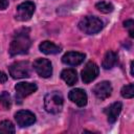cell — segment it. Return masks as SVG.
<instances>
[{"mask_svg":"<svg viewBox=\"0 0 134 134\" xmlns=\"http://www.w3.org/2000/svg\"><path fill=\"white\" fill-rule=\"evenodd\" d=\"M30 38L28 34V29H20L18 30L9 45V54L10 55H18V54H24L28 52V49L30 47Z\"/></svg>","mask_w":134,"mask_h":134,"instance_id":"obj_1","label":"cell"},{"mask_svg":"<svg viewBox=\"0 0 134 134\" xmlns=\"http://www.w3.org/2000/svg\"><path fill=\"white\" fill-rule=\"evenodd\" d=\"M64 104V97L60 91H52L44 97V108L48 113L58 114L62 111Z\"/></svg>","mask_w":134,"mask_h":134,"instance_id":"obj_2","label":"cell"},{"mask_svg":"<svg viewBox=\"0 0 134 134\" xmlns=\"http://www.w3.org/2000/svg\"><path fill=\"white\" fill-rule=\"evenodd\" d=\"M104 27L103 21L94 16H86L79 22V28L87 35H95Z\"/></svg>","mask_w":134,"mask_h":134,"instance_id":"obj_3","label":"cell"},{"mask_svg":"<svg viewBox=\"0 0 134 134\" xmlns=\"http://www.w3.org/2000/svg\"><path fill=\"white\" fill-rule=\"evenodd\" d=\"M9 74L13 79H25L31 74V66L28 61H18L8 67Z\"/></svg>","mask_w":134,"mask_h":134,"instance_id":"obj_4","label":"cell"},{"mask_svg":"<svg viewBox=\"0 0 134 134\" xmlns=\"http://www.w3.org/2000/svg\"><path fill=\"white\" fill-rule=\"evenodd\" d=\"M38 89V86L35 83H26V82H21L16 84L15 90H16V102L18 104H21L22 100L27 97L28 95L32 94L36 92Z\"/></svg>","mask_w":134,"mask_h":134,"instance_id":"obj_5","label":"cell"},{"mask_svg":"<svg viewBox=\"0 0 134 134\" xmlns=\"http://www.w3.org/2000/svg\"><path fill=\"white\" fill-rule=\"evenodd\" d=\"M36 9V5L31 1H25L22 2L21 4L18 5L17 7V14H16V19L19 21H28L31 16L34 15Z\"/></svg>","mask_w":134,"mask_h":134,"instance_id":"obj_6","label":"cell"},{"mask_svg":"<svg viewBox=\"0 0 134 134\" xmlns=\"http://www.w3.org/2000/svg\"><path fill=\"white\" fill-rule=\"evenodd\" d=\"M32 67L41 77L47 79V77H50L52 74V66L50 61L47 59H43V58L37 59L34 62Z\"/></svg>","mask_w":134,"mask_h":134,"instance_id":"obj_7","label":"cell"},{"mask_svg":"<svg viewBox=\"0 0 134 134\" xmlns=\"http://www.w3.org/2000/svg\"><path fill=\"white\" fill-rule=\"evenodd\" d=\"M99 72V68L98 66L94 63V62H88L85 67L83 68L81 75H82V80L85 84H89L92 81H94Z\"/></svg>","mask_w":134,"mask_h":134,"instance_id":"obj_8","label":"cell"},{"mask_svg":"<svg viewBox=\"0 0 134 134\" xmlns=\"http://www.w3.org/2000/svg\"><path fill=\"white\" fill-rule=\"evenodd\" d=\"M111 92H112V86H111V83L108 81H103L100 83H97L93 87L94 95L100 100L108 98L111 95Z\"/></svg>","mask_w":134,"mask_h":134,"instance_id":"obj_9","label":"cell"},{"mask_svg":"<svg viewBox=\"0 0 134 134\" xmlns=\"http://www.w3.org/2000/svg\"><path fill=\"white\" fill-rule=\"evenodd\" d=\"M15 119L20 127H28L35 124L36 115L28 110H20L15 114Z\"/></svg>","mask_w":134,"mask_h":134,"instance_id":"obj_10","label":"cell"},{"mask_svg":"<svg viewBox=\"0 0 134 134\" xmlns=\"http://www.w3.org/2000/svg\"><path fill=\"white\" fill-rule=\"evenodd\" d=\"M68 97L69 99L74 103L75 105H77L79 107H84L87 105V102H88V97H87V94L85 92V90L81 89V88H75V89H72L69 94H68Z\"/></svg>","mask_w":134,"mask_h":134,"instance_id":"obj_11","label":"cell"},{"mask_svg":"<svg viewBox=\"0 0 134 134\" xmlns=\"http://www.w3.org/2000/svg\"><path fill=\"white\" fill-rule=\"evenodd\" d=\"M85 58H86L85 53L77 52V51H69V52H66L62 57V62L70 66H76L83 63Z\"/></svg>","mask_w":134,"mask_h":134,"instance_id":"obj_12","label":"cell"},{"mask_svg":"<svg viewBox=\"0 0 134 134\" xmlns=\"http://www.w3.org/2000/svg\"><path fill=\"white\" fill-rule=\"evenodd\" d=\"M122 105L120 102H115L112 105H110L109 107H107L105 109V113L107 115V119L109 124H114L117 120V117L121 111Z\"/></svg>","mask_w":134,"mask_h":134,"instance_id":"obj_13","label":"cell"},{"mask_svg":"<svg viewBox=\"0 0 134 134\" xmlns=\"http://www.w3.org/2000/svg\"><path fill=\"white\" fill-rule=\"evenodd\" d=\"M39 49L41 52L45 54H55L61 51V47L59 45H55L54 43L50 41H44L39 45Z\"/></svg>","mask_w":134,"mask_h":134,"instance_id":"obj_14","label":"cell"},{"mask_svg":"<svg viewBox=\"0 0 134 134\" xmlns=\"http://www.w3.org/2000/svg\"><path fill=\"white\" fill-rule=\"evenodd\" d=\"M61 77L62 80L69 86H72L76 83L77 81V74H76V71L72 68H67V69H64L62 72H61Z\"/></svg>","mask_w":134,"mask_h":134,"instance_id":"obj_15","label":"cell"},{"mask_svg":"<svg viewBox=\"0 0 134 134\" xmlns=\"http://www.w3.org/2000/svg\"><path fill=\"white\" fill-rule=\"evenodd\" d=\"M117 62V54L116 52L112 51V50H109L106 52L104 59H103V62H102V66L104 69H111L112 67H114V65L116 64Z\"/></svg>","mask_w":134,"mask_h":134,"instance_id":"obj_16","label":"cell"},{"mask_svg":"<svg viewBox=\"0 0 134 134\" xmlns=\"http://www.w3.org/2000/svg\"><path fill=\"white\" fill-rule=\"evenodd\" d=\"M15 126L10 120L0 121V133H15Z\"/></svg>","mask_w":134,"mask_h":134,"instance_id":"obj_17","label":"cell"},{"mask_svg":"<svg viewBox=\"0 0 134 134\" xmlns=\"http://www.w3.org/2000/svg\"><path fill=\"white\" fill-rule=\"evenodd\" d=\"M95 7L102 12V13H105V14H108V13H111L113 9H114V6L110 3V2H106V1H100V2H97L95 4Z\"/></svg>","mask_w":134,"mask_h":134,"instance_id":"obj_18","label":"cell"},{"mask_svg":"<svg viewBox=\"0 0 134 134\" xmlns=\"http://www.w3.org/2000/svg\"><path fill=\"white\" fill-rule=\"evenodd\" d=\"M120 93H121V96L125 98H132L134 96V85L129 84L124 86L120 90Z\"/></svg>","mask_w":134,"mask_h":134,"instance_id":"obj_19","label":"cell"},{"mask_svg":"<svg viewBox=\"0 0 134 134\" xmlns=\"http://www.w3.org/2000/svg\"><path fill=\"white\" fill-rule=\"evenodd\" d=\"M0 104L5 108V109H9L12 106V100H10V95L8 92L3 91L0 94Z\"/></svg>","mask_w":134,"mask_h":134,"instance_id":"obj_20","label":"cell"},{"mask_svg":"<svg viewBox=\"0 0 134 134\" xmlns=\"http://www.w3.org/2000/svg\"><path fill=\"white\" fill-rule=\"evenodd\" d=\"M124 26L129 30V34H130V37H134V22L133 20H127L124 22Z\"/></svg>","mask_w":134,"mask_h":134,"instance_id":"obj_21","label":"cell"},{"mask_svg":"<svg viewBox=\"0 0 134 134\" xmlns=\"http://www.w3.org/2000/svg\"><path fill=\"white\" fill-rule=\"evenodd\" d=\"M8 6V0H0V10L5 9Z\"/></svg>","mask_w":134,"mask_h":134,"instance_id":"obj_22","label":"cell"},{"mask_svg":"<svg viewBox=\"0 0 134 134\" xmlns=\"http://www.w3.org/2000/svg\"><path fill=\"white\" fill-rule=\"evenodd\" d=\"M6 81H7V75H6L4 72L0 71V84H2V83H5Z\"/></svg>","mask_w":134,"mask_h":134,"instance_id":"obj_23","label":"cell"},{"mask_svg":"<svg viewBox=\"0 0 134 134\" xmlns=\"http://www.w3.org/2000/svg\"><path fill=\"white\" fill-rule=\"evenodd\" d=\"M130 69H131V75H134V72H133V61L131 62V65H130Z\"/></svg>","mask_w":134,"mask_h":134,"instance_id":"obj_24","label":"cell"}]
</instances>
